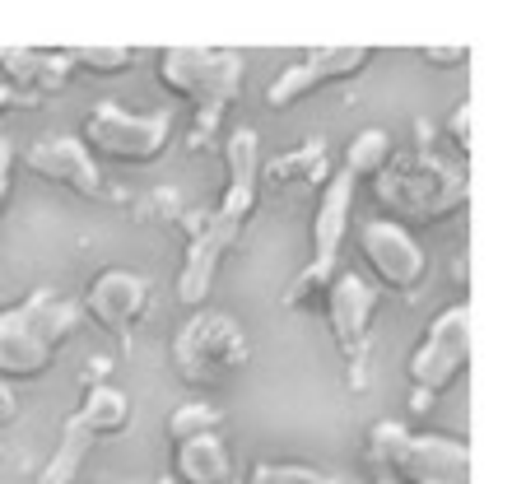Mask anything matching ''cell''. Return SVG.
Returning a JSON list of instances; mask_svg holds the SVG:
<instances>
[{
  "label": "cell",
  "mask_w": 512,
  "mask_h": 484,
  "mask_svg": "<svg viewBox=\"0 0 512 484\" xmlns=\"http://www.w3.org/2000/svg\"><path fill=\"white\" fill-rule=\"evenodd\" d=\"M424 66H438V70H452V66H466L471 61V47L466 42H452V47H424Z\"/></svg>",
  "instance_id": "obj_23"
},
{
  "label": "cell",
  "mask_w": 512,
  "mask_h": 484,
  "mask_svg": "<svg viewBox=\"0 0 512 484\" xmlns=\"http://www.w3.org/2000/svg\"><path fill=\"white\" fill-rule=\"evenodd\" d=\"M326 182H331V154H326L322 140H308L289 154L261 159V168H256L261 191H322Z\"/></svg>",
  "instance_id": "obj_17"
},
{
  "label": "cell",
  "mask_w": 512,
  "mask_h": 484,
  "mask_svg": "<svg viewBox=\"0 0 512 484\" xmlns=\"http://www.w3.org/2000/svg\"><path fill=\"white\" fill-rule=\"evenodd\" d=\"M368 61H373V47H317L312 56H303L298 66L280 70V75L266 84V108H275V112L294 108V103L312 98L317 89H326V84L354 80Z\"/></svg>",
  "instance_id": "obj_15"
},
{
  "label": "cell",
  "mask_w": 512,
  "mask_h": 484,
  "mask_svg": "<svg viewBox=\"0 0 512 484\" xmlns=\"http://www.w3.org/2000/svg\"><path fill=\"white\" fill-rule=\"evenodd\" d=\"M368 461L391 484H471V447L443 433H410L396 419L368 429Z\"/></svg>",
  "instance_id": "obj_4"
},
{
  "label": "cell",
  "mask_w": 512,
  "mask_h": 484,
  "mask_svg": "<svg viewBox=\"0 0 512 484\" xmlns=\"http://www.w3.org/2000/svg\"><path fill=\"white\" fill-rule=\"evenodd\" d=\"M75 56V70H94V75H122L140 61L135 47H103V42H89V47H70Z\"/></svg>",
  "instance_id": "obj_22"
},
{
  "label": "cell",
  "mask_w": 512,
  "mask_h": 484,
  "mask_svg": "<svg viewBox=\"0 0 512 484\" xmlns=\"http://www.w3.org/2000/svg\"><path fill=\"white\" fill-rule=\"evenodd\" d=\"M24 168L52 187H66L84 201H108V182H103V168L98 159L84 149L80 135H42L33 140L24 154Z\"/></svg>",
  "instance_id": "obj_14"
},
{
  "label": "cell",
  "mask_w": 512,
  "mask_h": 484,
  "mask_svg": "<svg viewBox=\"0 0 512 484\" xmlns=\"http://www.w3.org/2000/svg\"><path fill=\"white\" fill-rule=\"evenodd\" d=\"M247 484H359V480L317 471V466H294V461H256L247 471Z\"/></svg>",
  "instance_id": "obj_20"
},
{
  "label": "cell",
  "mask_w": 512,
  "mask_h": 484,
  "mask_svg": "<svg viewBox=\"0 0 512 484\" xmlns=\"http://www.w3.org/2000/svg\"><path fill=\"white\" fill-rule=\"evenodd\" d=\"M326 308V326H331V340H336V354L350 368V387L364 391L368 382V354H373V317L382 308V289L373 280H364L359 270H340L331 289L322 298Z\"/></svg>",
  "instance_id": "obj_9"
},
{
  "label": "cell",
  "mask_w": 512,
  "mask_h": 484,
  "mask_svg": "<svg viewBox=\"0 0 512 484\" xmlns=\"http://www.w3.org/2000/svg\"><path fill=\"white\" fill-rule=\"evenodd\" d=\"M84 308L56 289H33L0 308V382H38L80 331Z\"/></svg>",
  "instance_id": "obj_3"
},
{
  "label": "cell",
  "mask_w": 512,
  "mask_h": 484,
  "mask_svg": "<svg viewBox=\"0 0 512 484\" xmlns=\"http://www.w3.org/2000/svg\"><path fill=\"white\" fill-rule=\"evenodd\" d=\"M10 177H14V140L0 135V215H5V201H10Z\"/></svg>",
  "instance_id": "obj_25"
},
{
  "label": "cell",
  "mask_w": 512,
  "mask_h": 484,
  "mask_svg": "<svg viewBox=\"0 0 512 484\" xmlns=\"http://www.w3.org/2000/svg\"><path fill=\"white\" fill-rule=\"evenodd\" d=\"M359 252L373 266L382 289L391 294H419V284L429 280V256L415 242V233L391 224V219H364L359 224Z\"/></svg>",
  "instance_id": "obj_13"
},
{
  "label": "cell",
  "mask_w": 512,
  "mask_h": 484,
  "mask_svg": "<svg viewBox=\"0 0 512 484\" xmlns=\"http://www.w3.org/2000/svg\"><path fill=\"white\" fill-rule=\"evenodd\" d=\"M173 140V112H126L122 103H98L84 126V149L94 159L145 168Z\"/></svg>",
  "instance_id": "obj_10"
},
{
  "label": "cell",
  "mask_w": 512,
  "mask_h": 484,
  "mask_svg": "<svg viewBox=\"0 0 512 484\" xmlns=\"http://www.w3.org/2000/svg\"><path fill=\"white\" fill-rule=\"evenodd\" d=\"M471 368V303H452L438 312L424 331V340L410 354V410H429L443 391L457 387V377Z\"/></svg>",
  "instance_id": "obj_8"
},
{
  "label": "cell",
  "mask_w": 512,
  "mask_h": 484,
  "mask_svg": "<svg viewBox=\"0 0 512 484\" xmlns=\"http://www.w3.org/2000/svg\"><path fill=\"white\" fill-rule=\"evenodd\" d=\"M75 80L70 47H0V84L24 98H52Z\"/></svg>",
  "instance_id": "obj_16"
},
{
  "label": "cell",
  "mask_w": 512,
  "mask_h": 484,
  "mask_svg": "<svg viewBox=\"0 0 512 484\" xmlns=\"http://www.w3.org/2000/svg\"><path fill=\"white\" fill-rule=\"evenodd\" d=\"M354 191H359V182L350 173H340V168L322 187V201H317V215H312V256L308 266L284 284V298H280L284 312H303L312 303H322L331 280L340 275V252H345L350 219H354Z\"/></svg>",
  "instance_id": "obj_5"
},
{
  "label": "cell",
  "mask_w": 512,
  "mask_h": 484,
  "mask_svg": "<svg viewBox=\"0 0 512 484\" xmlns=\"http://www.w3.org/2000/svg\"><path fill=\"white\" fill-rule=\"evenodd\" d=\"M103 484H112V480H103ZM149 484H168V480H149Z\"/></svg>",
  "instance_id": "obj_27"
},
{
  "label": "cell",
  "mask_w": 512,
  "mask_h": 484,
  "mask_svg": "<svg viewBox=\"0 0 512 484\" xmlns=\"http://www.w3.org/2000/svg\"><path fill=\"white\" fill-rule=\"evenodd\" d=\"M243 75H247V56L243 52H215L210 47V61H205L201 80L187 94L191 103V131H187V149L191 154H205L215 145L219 126L229 117V108L243 94Z\"/></svg>",
  "instance_id": "obj_12"
},
{
  "label": "cell",
  "mask_w": 512,
  "mask_h": 484,
  "mask_svg": "<svg viewBox=\"0 0 512 484\" xmlns=\"http://www.w3.org/2000/svg\"><path fill=\"white\" fill-rule=\"evenodd\" d=\"M378 205L387 210L391 224H419L433 229L443 219L461 215L471 205V177L466 163H452L443 154H433V135L424 121H415V149L405 159H391L378 177H373Z\"/></svg>",
  "instance_id": "obj_2"
},
{
  "label": "cell",
  "mask_w": 512,
  "mask_h": 484,
  "mask_svg": "<svg viewBox=\"0 0 512 484\" xmlns=\"http://www.w3.org/2000/svg\"><path fill=\"white\" fill-rule=\"evenodd\" d=\"M224 415H219L215 405L205 401H182L168 415V443H187V438H201V433H219Z\"/></svg>",
  "instance_id": "obj_21"
},
{
  "label": "cell",
  "mask_w": 512,
  "mask_h": 484,
  "mask_svg": "<svg viewBox=\"0 0 512 484\" xmlns=\"http://www.w3.org/2000/svg\"><path fill=\"white\" fill-rule=\"evenodd\" d=\"M131 396L108 382H98V387L84 391L80 410L66 419V429H61V443L56 452L47 457V466L38 471V484H75L84 471V461L94 452V443L103 438H122L131 429Z\"/></svg>",
  "instance_id": "obj_7"
},
{
  "label": "cell",
  "mask_w": 512,
  "mask_h": 484,
  "mask_svg": "<svg viewBox=\"0 0 512 484\" xmlns=\"http://www.w3.org/2000/svg\"><path fill=\"white\" fill-rule=\"evenodd\" d=\"M471 117H475L471 103H457V108H452V121H447V135H452V145L461 149V159L471 154Z\"/></svg>",
  "instance_id": "obj_24"
},
{
  "label": "cell",
  "mask_w": 512,
  "mask_h": 484,
  "mask_svg": "<svg viewBox=\"0 0 512 484\" xmlns=\"http://www.w3.org/2000/svg\"><path fill=\"white\" fill-rule=\"evenodd\" d=\"M80 308H84V317L103 326L112 340L131 345V336L149 322V312H154V284H149L145 275H135V270L112 266V270H103V275H94L89 294L80 298Z\"/></svg>",
  "instance_id": "obj_11"
},
{
  "label": "cell",
  "mask_w": 512,
  "mask_h": 484,
  "mask_svg": "<svg viewBox=\"0 0 512 484\" xmlns=\"http://www.w3.org/2000/svg\"><path fill=\"white\" fill-rule=\"evenodd\" d=\"M14 419H19V396H14L10 382H0V429L14 424Z\"/></svg>",
  "instance_id": "obj_26"
},
{
  "label": "cell",
  "mask_w": 512,
  "mask_h": 484,
  "mask_svg": "<svg viewBox=\"0 0 512 484\" xmlns=\"http://www.w3.org/2000/svg\"><path fill=\"white\" fill-rule=\"evenodd\" d=\"M224 196L215 210H187L182 229H187V252H182V270H177V303H187L191 312H201L210 303V289L219 280L224 256L243 242L247 224H252L256 205H261V187H256V168H261V135L252 126H238L224 140Z\"/></svg>",
  "instance_id": "obj_1"
},
{
  "label": "cell",
  "mask_w": 512,
  "mask_h": 484,
  "mask_svg": "<svg viewBox=\"0 0 512 484\" xmlns=\"http://www.w3.org/2000/svg\"><path fill=\"white\" fill-rule=\"evenodd\" d=\"M173 480L177 484H233V457L219 433H201L173 443Z\"/></svg>",
  "instance_id": "obj_18"
},
{
  "label": "cell",
  "mask_w": 512,
  "mask_h": 484,
  "mask_svg": "<svg viewBox=\"0 0 512 484\" xmlns=\"http://www.w3.org/2000/svg\"><path fill=\"white\" fill-rule=\"evenodd\" d=\"M252 363V340L229 312H191L173 336V373L187 387H219Z\"/></svg>",
  "instance_id": "obj_6"
},
{
  "label": "cell",
  "mask_w": 512,
  "mask_h": 484,
  "mask_svg": "<svg viewBox=\"0 0 512 484\" xmlns=\"http://www.w3.org/2000/svg\"><path fill=\"white\" fill-rule=\"evenodd\" d=\"M391 159H396V154H391V135L373 126V131H359L350 140V149H345V163H340V173H350L354 182H373V177H378Z\"/></svg>",
  "instance_id": "obj_19"
}]
</instances>
